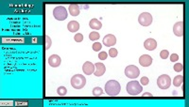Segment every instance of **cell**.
<instances>
[{"label": "cell", "mask_w": 189, "mask_h": 107, "mask_svg": "<svg viewBox=\"0 0 189 107\" xmlns=\"http://www.w3.org/2000/svg\"><path fill=\"white\" fill-rule=\"evenodd\" d=\"M107 57H108V54L106 52H104V51H102V52H100L98 54V58L100 60H105Z\"/></svg>", "instance_id": "28"}, {"label": "cell", "mask_w": 189, "mask_h": 107, "mask_svg": "<svg viewBox=\"0 0 189 107\" xmlns=\"http://www.w3.org/2000/svg\"><path fill=\"white\" fill-rule=\"evenodd\" d=\"M74 39H75V41H76L77 42H81V41H83V35L81 34V33H78V34L75 35Z\"/></svg>", "instance_id": "25"}, {"label": "cell", "mask_w": 189, "mask_h": 107, "mask_svg": "<svg viewBox=\"0 0 189 107\" xmlns=\"http://www.w3.org/2000/svg\"><path fill=\"white\" fill-rule=\"evenodd\" d=\"M157 85L161 89H167L171 85L170 76H168L167 74H163L159 76L158 79H157Z\"/></svg>", "instance_id": "5"}, {"label": "cell", "mask_w": 189, "mask_h": 107, "mask_svg": "<svg viewBox=\"0 0 189 107\" xmlns=\"http://www.w3.org/2000/svg\"><path fill=\"white\" fill-rule=\"evenodd\" d=\"M120 89H121L120 84L115 80H110L106 83V85H105L106 93H107V95L111 96V97L117 96L120 92Z\"/></svg>", "instance_id": "1"}, {"label": "cell", "mask_w": 189, "mask_h": 107, "mask_svg": "<svg viewBox=\"0 0 189 107\" xmlns=\"http://www.w3.org/2000/svg\"><path fill=\"white\" fill-rule=\"evenodd\" d=\"M116 43V39L115 37L112 34H108L103 38V44L105 46H114V45Z\"/></svg>", "instance_id": "8"}, {"label": "cell", "mask_w": 189, "mask_h": 107, "mask_svg": "<svg viewBox=\"0 0 189 107\" xmlns=\"http://www.w3.org/2000/svg\"><path fill=\"white\" fill-rule=\"evenodd\" d=\"M53 16L59 21H64L67 18V11L65 7L58 6L53 10Z\"/></svg>", "instance_id": "4"}, {"label": "cell", "mask_w": 189, "mask_h": 107, "mask_svg": "<svg viewBox=\"0 0 189 107\" xmlns=\"http://www.w3.org/2000/svg\"><path fill=\"white\" fill-rule=\"evenodd\" d=\"M117 54H118V52H117V50L115 48H111V49H110V51H109V55H110V57H117Z\"/></svg>", "instance_id": "26"}, {"label": "cell", "mask_w": 189, "mask_h": 107, "mask_svg": "<svg viewBox=\"0 0 189 107\" xmlns=\"http://www.w3.org/2000/svg\"><path fill=\"white\" fill-rule=\"evenodd\" d=\"M173 32L177 37H182L184 35V23L178 22L173 26Z\"/></svg>", "instance_id": "9"}, {"label": "cell", "mask_w": 189, "mask_h": 107, "mask_svg": "<svg viewBox=\"0 0 189 107\" xmlns=\"http://www.w3.org/2000/svg\"><path fill=\"white\" fill-rule=\"evenodd\" d=\"M86 84V79L81 74H76L71 78V86L76 89L82 88Z\"/></svg>", "instance_id": "3"}, {"label": "cell", "mask_w": 189, "mask_h": 107, "mask_svg": "<svg viewBox=\"0 0 189 107\" xmlns=\"http://www.w3.org/2000/svg\"><path fill=\"white\" fill-rule=\"evenodd\" d=\"M125 75L131 79H135L140 75V71L136 66L130 65L125 69Z\"/></svg>", "instance_id": "6"}, {"label": "cell", "mask_w": 189, "mask_h": 107, "mask_svg": "<svg viewBox=\"0 0 189 107\" xmlns=\"http://www.w3.org/2000/svg\"><path fill=\"white\" fill-rule=\"evenodd\" d=\"M139 63L141 66L143 67H148V66H151V63H152V58L151 56L148 55H143L141 56L140 58H139Z\"/></svg>", "instance_id": "11"}, {"label": "cell", "mask_w": 189, "mask_h": 107, "mask_svg": "<svg viewBox=\"0 0 189 107\" xmlns=\"http://www.w3.org/2000/svg\"><path fill=\"white\" fill-rule=\"evenodd\" d=\"M127 91L131 96H136L140 94L141 91H143V87L137 81H131L127 84Z\"/></svg>", "instance_id": "2"}, {"label": "cell", "mask_w": 189, "mask_h": 107, "mask_svg": "<svg viewBox=\"0 0 189 107\" xmlns=\"http://www.w3.org/2000/svg\"><path fill=\"white\" fill-rule=\"evenodd\" d=\"M100 38V35H99V33L98 32H97V31H93V32H91L90 34H89V39L91 40V41H97V40H98Z\"/></svg>", "instance_id": "20"}, {"label": "cell", "mask_w": 189, "mask_h": 107, "mask_svg": "<svg viewBox=\"0 0 189 107\" xmlns=\"http://www.w3.org/2000/svg\"><path fill=\"white\" fill-rule=\"evenodd\" d=\"M57 92H58V95H60V96H65L67 90L65 87H60L57 89Z\"/></svg>", "instance_id": "21"}, {"label": "cell", "mask_w": 189, "mask_h": 107, "mask_svg": "<svg viewBox=\"0 0 189 107\" xmlns=\"http://www.w3.org/2000/svg\"><path fill=\"white\" fill-rule=\"evenodd\" d=\"M102 94H103V90H102L101 87H94V88L93 89V95H94V97H99V96H101Z\"/></svg>", "instance_id": "19"}, {"label": "cell", "mask_w": 189, "mask_h": 107, "mask_svg": "<svg viewBox=\"0 0 189 107\" xmlns=\"http://www.w3.org/2000/svg\"><path fill=\"white\" fill-rule=\"evenodd\" d=\"M67 29L70 32H76L80 29V24L77 21H71L67 25Z\"/></svg>", "instance_id": "15"}, {"label": "cell", "mask_w": 189, "mask_h": 107, "mask_svg": "<svg viewBox=\"0 0 189 107\" xmlns=\"http://www.w3.org/2000/svg\"><path fill=\"white\" fill-rule=\"evenodd\" d=\"M160 57H161V58H163V59H167V58L169 57V52H168L167 50H163V51H161V53H160Z\"/></svg>", "instance_id": "24"}, {"label": "cell", "mask_w": 189, "mask_h": 107, "mask_svg": "<svg viewBox=\"0 0 189 107\" xmlns=\"http://www.w3.org/2000/svg\"><path fill=\"white\" fill-rule=\"evenodd\" d=\"M140 83H141L143 86H147L148 84L149 83V80H148V77H142V78H141V80H140Z\"/></svg>", "instance_id": "29"}, {"label": "cell", "mask_w": 189, "mask_h": 107, "mask_svg": "<svg viewBox=\"0 0 189 107\" xmlns=\"http://www.w3.org/2000/svg\"><path fill=\"white\" fill-rule=\"evenodd\" d=\"M138 22L141 26H148L151 25L152 23V16L151 13L148 12H142L139 17H138Z\"/></svg>", "instance_id": "7"}, {"label": "cell", "mask_w": 189, "mask_h": 107, "mask_svg": "<svg viewBox=\"0 0 189 107\" xmlns=\"http://www.w3.org/2000/svg\"><path fill=\"white\" fill-rule=\"evenodd\" d=\"M143 96H144V97H146V96H148V97H152V94H151V93H144V94H143Z\"/></svg>", "instance_id": "31"}, {"label": "cell", "mask_w": 189, "mask_h": 107, "mask_svg": "<svg viewBox=\"0 0 189 107\" xmlns=\"http://www.w3.org/2000/svg\"><path fill=\"white\" fill-rule=\"evenodd\" d=\"M61 59L59 56L57 55H52L51 57H49L48 58V64L53 67V68H56V67H59L61 65Z\"/></svg>", "instance_id": "12"}, {"label": "cell", "mask_w": 189, "mask_h": 107, "mask_svg": "<svg viewBox=\"0 0 189 107\" xmlns=\"http://www.w3.org/2000/svg\"><path fill=\"white\" fill-rule=\"evenodd\" d=\"M69 12L72 16H78L80 14V6L77 4H71L69 6Z\"/></svg>", "instance_id": "17"}, {"label": "cell", "mask_w": 189, "mask_h": 107, "mask_svg": "<svg viewBox=\"0 0 189 107\" xmlns=\"http://www.w3.org/2000/svg\"><path fill=\"white\" fill-rule=\"evenodd\" d=\"M51 39H50V37L49 36H45V50H48L50 47H51Z\"/></svg>", "instance_id": "22"}, {"label": "cell", "mask_w": 189, "mask_h": 107, "mask_svg": "<svg viewBox=\"0 0 189 107\" xmlns=\"http://www.w3.org/2000/svg\"><path fill=\"white\" fill-rule=\"evenodd\" d=\"M94 65L91 62H89V61H87V62H85L82 66V71L85 74L87 75H91L94 72Z\"/></svg>", "instance_id": "10"}, {"label": "cell", "mask_w": 189, "mask_h": 107, "mask_svg": "<svg viewBox=\"0 0 189 107\" xmlns=\"http://www.w3.org/2000/svg\"><path fill=\"white\" fill-rule=\"evenodd\" d=\"M101 48H102V44L99 43V42H94V43L93 44V50H94V52H98V51H100Z\"/></svg>", "instance_id": "23"}, {"label": "cell", "mask_w": 189, "mask_h": 107, "mask_svg": "<svg viewBox=\"0 0 189 107\" xmlns=\"http://www.w3.org/2000/svg\"><path fill=\"white\" fill-rule=\"evenodd\" d=\"M94 67H96V71H94V76H102L105 72H106V68H105V65L103 63H100V62H98L94 64Z\"/></svg>", "instance_id": "13"}, {"label": "cell", "mask_w": 189, "mask_h": 107, "mask_svg": "<svg viewBox=\"0 0 189 107\" xmlns=\"http://www.w3.org/2000/svg\"><path fill=\"white\" fill-rule=\"evenodd\" d=\"M89 26L92 29L94 30H99L101 27H102V24L101 22L98 19H92L90 22H89Z\"/></svg>", "instance_id": "16"}, {"label": "cell", "mask_w": 189, "mask_h": 107, "mask_svg": "<svg viewBox=\"0 0 189 107\" xmlns=\"http://www.w3.org/2000/svg\"><path fill=\"white\" fill-rule=\"evenodd\" d=\"M179 60V56L177 54H172L170 56V61H173V62H175V61H178Z\"/></svg>", "instance_id": "30"}, {"label": "cell", "mask_w": 189, "mask_h": 107, "mask_svg": "<svg viewBox=\"0 0 189 107\" xmlns=\"http://www.w3.org/2000/svg\"><path fill=\"white\" fill-rule=\"evenodd\" d=\"M183 82H184V76L183 75H178L174 78V80H173V85H174L175 87H181L182 86Z\"/></svg>", "instance_id": "18"}, {"label": "cell", "mask_w": 189, "mask_h": 107, "mask_svg": "<svg viewBox=\"0 0 189 107\" xmlns=\"http://www.w3.org/2000/svg\"><path fill=\"white\" fill-rule=\"evenodd\" d=\"M184 69V66L182 63H176L174 65V71L175 72H182Z\"/></svg>", "instance_id": "27"}, {"label": "cell", "mask_w": 189, "mask_h": 107, "mask_svg": "<svg viewBox=\"0 0 189 107\" xmlns=\"http://www.w3.org/2000/svg\"><path fill=\"white\" fill-rule=\"evenodd\" d=\"M144 47L148 51H153L157 48V42L154 39H148L144 42Z\"/></svg>", "instance_id": "14"}]
</instances>
